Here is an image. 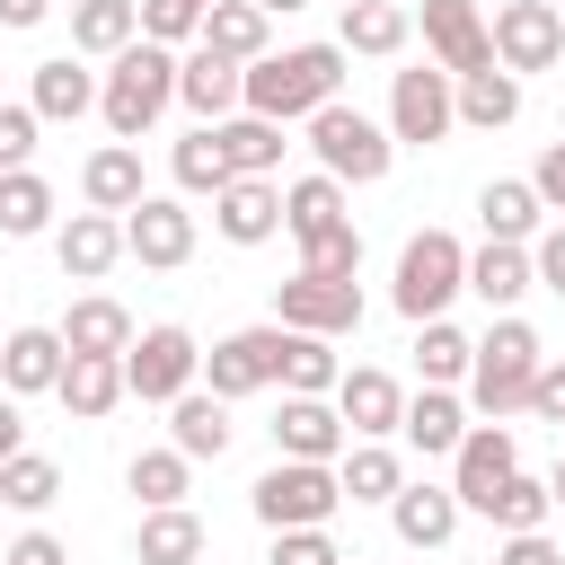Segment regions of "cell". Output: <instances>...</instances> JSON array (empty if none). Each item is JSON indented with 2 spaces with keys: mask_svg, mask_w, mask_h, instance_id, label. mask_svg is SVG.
Masks as SVG:
<instances>
[{
  "mask_svg": "<svg viewBox=\"0 0 565 565\" xmlns=\"http://www.w3.org/2000/svg\"><path fill=\"white\" fill-rule=\"evenodd\" d=\"M194 380H203V344H194V327H177V318L132 327V344H124V397L168 406V397H185Z\"/></svg>",
  "mask_w": 565,
  "mask_h": 565,
  "instance_id": "7",
  "label": "cell"
},
{
  "mask_svg": "<svg viewBox=\"0 0 565 565\" xmlns=\"http://www.w3.org/2000/svg\"><path fill=\"white\" fill-rule=\"evenodd\" d=\"M335 486H344V503H388V494L406 486L397 441H344V450H335Z\"/></svg>",
  "mask_w": 565,
  "mask_h": 565,
  "instance_id": "35",
  "label": "cell"
},
{
  "mask_svg": "<svg viewBox=\"0 0 565 565\" xmlns=\"http://www.w3.org/2000/svg\"><path fill=\"white\" fill-rule=\"evenodd\" d=\"M194 44H212V53H230V62H256V53H274V18H265L256 0H212Z\"/></svg>",
  "mask_w": 565,
  "mask_h": 565,
  "instance_id": "36",
  "label": "cell"
},
{
  "mask_svg": "<svg viewBox=\"0 0 565 565\" xmlns=\"http://www.w3.org/2000/svg\"><path fill=\"white\" fill-rule=\"evenodd\" d=\"M53 230V185L35 168H0V238H44Z\"/></svg>",
  "mask_w": 565,
  "mask_h": 565,
  "instance_id": "42",
  "label": "cell"
},
{
  "mask_svg": "<svg viewBox=\"0 0 565 565\" xmlns=\"http://www.w3.org/2000/svg\"><path fill=\"white\" fill-rule=\"evenodd\" d=\"M344 44H282V53H256L238 71V106L247 115H274V124H309L327 97H344Z\"/></svg>",
  "mask_w": 565,
  "mask_h": 565,
  "instance_id": "1",
  "label": "cell"
},
{
  "mask_svg": "<svg viewBox=\"0 0 565 565\" xmlns=\"http://www.w3.org/2000/svg\"><path fill=\"white\" fill-rule=\"evenodd\" d=\"M62 9H71V53L79 62H115L141 35V9L132 0H62Z\"/></svg>",
  "mask_w": 565,
  "mask_h": 565,
  "instance_id": "34",
  "label": "cell"
},
{
  "mask_svg": "<svg viewBox=\"0 0 565 565\" xmlns=\"http://www.w3.org/2000/svg\"><path fill=\"white\" fill-rule=\"evenodd\" d=\"M132 9H141V35L168 44V53H185L203 35V0H132Z\"/></svg>",
  "mask_w": 565,
  "mask_h": 565,
  "instance_id": "45",
  "label": "cell"
},
{
  "mask_svg": "<svg viewBox=\"0 0 565 565\" xmlns=\"http://www.w3.org/2000/svg\"><path fill=\"white\" fill-rule=\"evenodd\" d=\"M547 503L565 512V450H556V468H547Z\"/></svg>",
  "mask_w": 565,
  "mask_h": 565,
  "instance_id": "56",
  "label": "cell"
},
{
  "mask_svg": "<svg viewBox=\"0 0 565 565\" xmlns=\"http://www.w3.org/2000/svg\"><path fill=\"white\" fill-rule=\"evenodd\" d=\"M194 212H185V194H141L132 212H124V256L132 265H150V274H177V265H194Z\"/></svg>",
  "mask_w": 565,
  "mask_h": 565,
  "instance_id": "11",
  "label": "cell"
},
{
  "mask_svg": "<svg viewBox=\"0 0 565 565\" xmlns=\"http://www.w3.org/2000/svg\"><path fill=\"white\" fill-rule=\"evenodd\" d=\"M0 565H71V547H62V539H53V530H18V539H9V556H0Z\"/></svg>",
  "mask_w": 565,
  "mask_h": 565,
  "instance_id": "53",
  "label": "cell"
},
{
  "mask_svg": "<svg viewBox=\"0 0 565 565\" xmlns=\"http://www.w3.org/2000/svg\"><path fill=\"white\" fill-rule=\"evenodd\" d=\"M530 274H539V291L565 300V221H547V230L530 238Z\"/></svg>",
  "mask_w": 565,
  "mask_h": 565,
  "instance_id": "50",
  "label": "cell"
},
{
  "mask_svg": "<svg viewBox=\"0 0 565 565\" xmlns=\"http://www.w3.org/2000/svg\"><path fill=\"white\" fill-rule=\"evenodd\" d=\"M282 380V327L265 318V327H238V335H221L212 353H203V388L212 397H256V388H274Z\"/></svg>",
  "mask_w": 565,
  "mask_h": 565,
  "instance_id": "12",
  "label": "cell"
},
{
  "mask_svg": "<svg viewBox=\"0 0 565 565\" xmlns=\"http://www.w3.org/2000/svg\"><path fill=\"white\" fill-rule=\"evenodd\" d=\"M388 141L397 150H433V141H450L459 132V97H450V71L441 62H406V71H388Z\"/></svg>",
  "mask_w": 565,
  "mask_h": 565,
  "instance_id": "8",
  "label": "cell"
},
{
  "mask_svg": "<svg viewBox=\"0 0 565 565\" xmlns=\"http://www.w3.org/2000/svg\"><path fill=\"white\" fill-rule=\"evenodd\" d=\"M450 97H459V124H468V132H503V124H521V79H512L503 62L459 71V79H450Z\"/></svg>",
  "mask_w": 565,
  "mask_h": 565,
  "instance_id": "31",
  "label": "cell"
},
{
  "mask_svg": "<svg viewBox=\"0 0 565 565\" xmlns=\"http://www.w3.org/2000/svg\"><path fill=\"white\" fill-rule=\"evenodd\" d=\"M26 106H35L44 124H79V115H97V71H88L79 53H44V62L26 71Z\"/></svg>",
  "mask_w": 565,
  "mask_h": 565,
  "instance_id": "21",
  "label": "cell"
},
{
  "mask_svg": "<svg viewBox=\"0 0 565 565\" xmlns=\"http://www.w3.org/2000/svg\"><path fill=\"white\" fill-rule=\"evenodd\" d=\"M477 221H486V238L530 247V238L547 230V203L530 194V177H486V185H477Z\"/></svg>",
  "mask_w": 565,
  "mask_h": 565,
  "instance_id": "32",
  "label": "cell"
},
{
  "mask_svg": "<svg viewBox=\"0 0 565 565\" xmlns=\"http://www.w3.org/2000/svg\"><path fill=\"white\" fill-rule=\"evenodd\" d=\"M247 512L265 530H327L344 512V486H335V459H274L256 486H247Z\"/></svg>",
  "mask_w": 565,
  "mask_h": 565,
  "instance_id": "6",
  "label": "cell"
},
{
  "mask_svg": "<svg viewBox=\"0 0 565 565\" xmlns=\"http://www.w3.org/2000/svg\"><path fill=\"white\" fill-rule=\"evenodd\" d=\"M53 397H62L71 424H106V415L124 406V353H62Z\"/></svg>",
  "mask_w": 565,
  "mask_h": 565,
  "instance_id": "19",
  "label": "cell"
},
{
  "mask_svg": "<svg viewBox=\"0 0 565 565\" xmlns=\"http://www.w3.org/2000/svg\"><path fill=\"white\" fill-rule=\"evenodd\" d=\"M168 177H177V194H221V185H230V159H221V141H212V124H194V132L168 150Z\"/></svg>",
  "mask_w": 565,
  "mask_h": 565,
  "instance_id": "44",
  "label": "cell"
},
{
  "mask_svg": "<svg viewBox=\"0 0 565 565\" xmlns=\"http://www.w3.org/2000/svg\"><path fill=\"white\" fill-rule=\"evenodd\" d=\"M521 415H539V424H556V433H565V362H539V380H530Z\"/></svg>",
  "mask_w": 565,
  "mask_h": 565,
  "instance_id": "49",
  "label": "cell"
},
{
  "mask_svg": "<svg viewBox=\"0 0 565 565\" xmlns=\"http://www.w3.org/2000/svg\"><path fill=\"white\" fill-rule=\"evenodd\" d=\"M300 274H362V230H353V221H335V230L300 238Z\"/></svg>",
  "mask_w": 565,
  "mask_h": 565,
  "instance_id": "46",
  "label": "cell"
},
{
  "mask_svg": "<svg viewBox=\"0 0 565 565\" xmlns=\"http://www.w3.org/2000/svg\"><path fill=\"white\" fill-rule=\"evenodd\" d=\"M406 35H415V9H406V0H344V26H335L344 53H362V62H397Z\"/></svg>",
  "mask_w": 565,
  "mask_h": 565,
  "instance_id": "28",
  "label": "cell"
},
{
  "mask_svg": "<svg viewBox=\"0 0 565 565\" xmlns=\"http://www.w3.org/2000/svg\"><path fill=\"white\" fill-rule=\"evenodd\" d=\"M0 503H9V512H53V503H62V468H53L44 450H9V459H0Z\"/></svg>",
  "mask_w": 565,
  "mask_h": 565,
  "instance_id": "43",
  "label": "cell"
},
{
  "mask_svg": "<svg viewBox=\"0 0 565 565\" xmlns=\"http://www.w3.org/2000/svg\"><path fill=\"white\" fill-rule=\"evenodd\" d=\"M9 450H26V415H18V397L0 388V459H9Z\"/></svg>",
  "mask_w": 565,
  "mask_h": 565,
  "instance_id": "55",
  "label": "cell"
},
{
  "mask_svg": "<svg viewBox=\"0 0 565 565\" xmlns=\"http://www.w3.org/2000/svg\"><path fill=\"white\" fill-rule=\"evenodd\" d=\"M380 512H388L397 547H415V556H424V547H450V539H459V521H468V512H459V494H450V486H433V477H406Z\"/></svg>",
  "mask_w": 565,
  "mask_h": 565,
  "instance_id": "16",
  "label": "cell"
},
{
  "mask_svg": "<svg viewBox=\"0 0 565 565\" xmlns=\"http://www.w3.org/2000/svg\"><path fill=\"white\" fill-rule=\"evenodd\" d=\"M256 9H265V18H300L309 0H256Z\"/></svg>",
  "mask_w": 565,
  "mask_h": 565,
  "instance_id": "57",
  "label": "cell"
},
{
  "mask_svg": "<svg viewBox=\"0 0 565 565\" xmlns=\"http://www.w3.org/2000/svg\"><path fill=\"white\" fill-rule=\"evenodd\" d=\"M344 380V362H335V335H300V327H282V397H327Z\"/></svg>",
  "mask_w": 565,
  "mask_h": 565,
  "instance_id": "38",
  "label": "cell"
},
{
  "mask_svg": "<svg viewBox=\"0 0 565 565\" xmlns=\"http://www.w3.org/2000/svg\"><path fill=\"white\" fill-rule=\"evenodd\" d=\"M203 9H212V0H203Z\"/></svg>",
  "mask_w": 565,
  "mask_h": 565,
  "instance_id": "58",
  "label": "cell"
},
{
  "mask_svg": "<svg viewBox=\"0 0 565 565\" xmlns=\"http://www.w3.org/2000/svg\"><path fill=\"white\" fill-rule=\"evenodd\" d=\"M512 468H521V433L477 415V424L459 433V450H450V494H459V512H477V503H486Z\"/></svg>",
  "mask_w": 565,
  "mask_h": 565,
  "instance_id": "14",
  "label": "cell"
},
{
  "mask_svg": "<svg viewBox=\"0 0 565 565\" xmlns=\"http://www.w3.org/2000/svg\"><path fill=\"white\" fill-rule=\"evenodd\" d=\"M530 194H539V203H547V212L565 221V132H556V141L539 150V168H530Z\"/></svg>",
  "mask_w": 565,
  "mask_h": 565,
  "instance_id": "51",
  "label": "cell"
},
{
  "mask_svg": "<svg viewBox=\"0 0 565 565\" xmlns=\"http://www.w3.org/2000/svg\"><path fill=\"white\" fill-rule=\"evenodd\" d=\"M212 141H221L230 177H282V150H291V141H282V124H274V115H247V106H238V115H221V124H212Z\"/></svg>",
  "mask_w": 565,
  "mask_h": 565,
  "instance_id": "29",
  "label": "cell"
},
{
  "mask_svg": "<svg viewBox=\"0 0 565 565\" xmlns=\"http://www.w3.org/2000/svg\"><path fill=\"white\" fill-rule=\"evenodd\" d=\"M230 433H238V424H230V397H212L203 380H194L185 397H168V441H177L194 468H203V459H221V450H230Z\"/></svg>",
  "mask_w": 565,
  "mask_h": 565,
  "instance_id": "27",
  "label": "cell"
},
{
  "mask_svg": "<svg viewBox=\"0 0 565 565\" xmlns=\"http://www.w3.org/2000/svg\"><path fill=\"white\" fill-rule=\"evenodd\" d=\"M265 565H344V547H335L327 530H274Z\"/></svg>",
  "mask_w": 565,
  "mask_h": 565,
  "instance_id": "48",
  "label": "cell"
},
{
  "mask_svg": "<svg viewBox=\"0 0 565 565\" xmlns=\"http://www.w3.org/2000/svg\"><path fill=\"white\" fill-rule=\"evenodd\" d=\"M327 397H335V415H344V433H353V441H397V415H406V380H397V371L353 362Z\"/></svg>",
  "mask_w": 565,
  "mask_h": 565,
  "instance_id": "13",
  "label": "cell"
},
{
  "mask_svg": "<svg viewBox=\"0 0 565 565\" xmlns=\"http://www.w3.org/2000/svg\"><path fill=\"white\" fill-rule=\"evenodd\" d=\"M53 18V0H0V26L9 35H26V26H44Z\"/></svg>",
  "mask_w": 565,
  "mask_h": 565,
  "instance_id": "54",
  "label": "cell"
},
{
  "mask_svg": "<svg viewBox=\"0 0 565 565\" xmlns=\"http://www.w3.org/2000/svg\"><path fill=\"white\" fill-rule=\"evenodd\" d=\"M468 291V247L450 238V230H415L406 247H397V274H388V309L406 318V327H424V318H450V300Z\"/></svg>",
  "mask_w": 565,
  "mask_h": 565,
  "instance_id": "5",
  "label": "cell"
},
{
  "mask_svg": "<svg viewBox=\"0 0 565 565\" xmlns=\"http://www.w3.org/2000/svg\"><path fill=\"white\" fill-rule=\"evenodd\" d=\"M468 424H477V415H468V397H459V388H415V397H406V415H397V441H406L415 459H450Z\"/></svg>",
  "mask_w": 565,
  "mask_h": 565,
  "instance_id": "24",
  "label": "cell"
},
{
  "mask_svg": "<svg viewBox=\"0 0 565 565\" xmlns=\"http://www.w3.org/2000/svg\"><path fill=\"white\" fill-rule=\"evenodd\" d=\"M353 433L335 415V397H282L274 406V459H335Z\"/></svg>",
  "mask_w": 565,
  "mask_h": 565,
  "instance_id": "23",
  "label": "cell"
},
{
  "mask_svg": "<svg viewBox=\"0 0 565 565\" xmlns=\"http://www.w3.org/2000/svg\"><path fill=\"white\" fill-rule=\"evenodd\" d=\"M35 141H44V115L26 97H0V168H35Z\"/></svg>",
  "mask_w": 565,
  "mask_h": 565,
  "instance_id": "47",
  "label": "cell"
},
{
  "mask_svg": "<svg viewBox=\"0 0 565 565\" xmlns=\"http://www.w3.org/2000/svg\"><path fill=\"white\" fill-rule=\"evenodd\" d=\"M203 512L194 503H150L132 530V565H203Z\"/></svg>",
  "mask_w": 565,
  "mask_h": 565,
  "instance_id": "26",
  "label": "cell"
},
{
  "mask_svg": "<svg viewBox=\"0 0 565 565\" xmlns=\"http://www.w3.org/2000/svg\"><path fill=\"white\" fill-rule=\"evenodd\" d=\"M300 141H309V159L353 194V185H380L388 168H397V141H388V124L380 115H362V106H344V97H327L309 124H300Z\"/></svg>",
  "mask_w": 565,
  "mask_h": 565,
  "instance_id": "4",
  "label": "cell"
},
{
  "mask_svg": "<svg viewBox=\"0 0 565 565\" xmlns=\"http://www.w3.org/2000/svg\"><path fill=\"white\" fill-rule=\"evenodd\" d=\"M274 327L353 335V327H362V282H353V274H291V282H274Z\"/></svg>",
  "mask_w": 565,
  "mask_h": 565,
  "instance_id": "10",
  "label": "cell"
},
{
  "mask_svg": "<svg viewBox=\"0 0 565 565\" xmlns=\"http://www.w3.org/2000/svg\"><path fill=\"white\" fill-rule=\"evenodd\" d=\"M238 71H247V62H230V53H212V44H185V53H177V106H194V124L238 115Z\"/></svg>",
  "mask_w": 565,
  "mask_h": 565,
  "instance_id": "20",
  "label": "cell"
},
{
  "mask_svg": "<svg viewBox=\"0 0 565 565\" xmlns=\"http://www.w3.org/2000/svg\"><path fill=\"white\" fill-rule=\"evenodd\" d=\"M468 353H477L468 327H450V318H424V327H415V380H424V388H459V380H468Z\"/></svg>",
  "mask_w": 565,
  "mask_h": 565,
  "instance_id": "39",
  "label": "cell"
},
{
  "mask_svg": "<svg viewBox=\"0 0 565 565\" xmlns=\"http://www.w3.org/2000/svg\"><path fill=\"white\" fill-rule=\"evenodd\" d=\"M335 221H353V203H344V185H335L327 168H309V177L282 185V230H291V238H318V230H335Z\"/></svg>",
  "mask_w": 565,
  "mask_h": 565,
  "instance_id": "37",
  "label": "cell"
},
{
  "mask_svg": "<svg viewBox=\"0 0 565 565\" xmlns=\"http://www.w3.org/2000/svg\"><path fill=\"white\" fill-rule=\"evenodd\" d=\"M494 565H565V547H556L547 530H512V539L494 547Z\"/></svg>",
  "mask_w": 565,
  "mask_h": 565,
  "instance_id": "52",
  "label": "cell"
},
{
  "mask_svg": "<svg viewBox=\"0 0 565 565\" xmlns=\"http://www.w3.org/2000/svg\"><path fill=\"white\" fill-rule=\"evenodd\" d=\"M141 194H150L141 141H97V150L79 159V203H88V212H132Z\"/></svg>",
  "mask_w": 565,
  "mask_h": 565,
  "instance_id": "22",
  "label": "cell"
},
{
  "mask_svg": "<svg viewBox=\"0 0 565 565\" xmlns=\"http://www.w3.org/2000/svg\"><path fill=\"white\" fill-rule=\"evenodd\" d=\"M53 265H62V282H106L124 265V212H71L53 230Z\"/></svg>",
  "mask_w": 565,
  "mask_h": 565,
  "instance_id": "18",
  "label": "cell"
},
{
  "mask_svg": "<svg viewBox=\"0 0 565 565\" xmlns=\"http://www.w3.org/2000/svg\"><path fill=\"white\" fill-rule=\"evenodd\" d=\"M62 380V327H9L0 335V388L9 397H53Z\"/></svg>",
  "mask_w": 565,
  "mask_h": 565,
  "instance_id": "25",
  "label": "cell"
},
{
  "mask_svg": "<svg viewBox=\"0 0 565 565\" xmlns=\"http://www.w3.org/2000/svg\"><path fill=\"white\" fill-rule=\"evenodd\" d=\"M486 35H494V62H503L512 79L565 62V9H556V0H494Z\"/></svg>",
  "mask_w": 565,
  "mask_h": 565,
  "instance_id": "9",
  "label": "cell"
},
{
  "mask_svg": "<svg viewBox=\"0 0 565 565\" xmlns=\"http://www.w3.org/2000/svg\"><path fill=\"white\" fill-rule=\"evenodd\" d=\"M124 486L141 494V512H150V503H185V494H194V459H185L177 441L132 450V459H124Z\"/></svg>",
  "mask_w": 565,
  "mask_h": 565,
  "instance_id": "40",
  "label": "cell"
},
{
  "mask_svg": "<svg viewBox=\"0 0 565 565\" xmlns=\"http://www.w3.org/2000/svg\"><path fill=\"white\" fill-rule=\"evenodd\" d=\"M168 106H177V53L150 44V35H132V44L97 71V115H106L115 141H141Z\"/></svg>",
  "mask_w": 565,
  "mask_h": 565,
  "instance_id": "3",
  "label": "cell"
},
{
  "mask_svg": "<svg viewBox=\"0 0 565 565\" xmlns=\"http://www.w3.org/2000/svg\"><path fill=\"white\" fill-rule=\"evenodd\" d=\"M132 344V309L115 291H79L62 309V353H124Z\"/></svg>",
  "mask_w": 565,
  "mask_h": 565,
  "instance_id": "33",
  "label": "cell"
},
{
  "mask_svg": "<svg viewBox=\"0 0 565 565\" xmlns=\"http://www.w3.org/2000/svg\"><path fill=\"white\" fill-rule=\"evenodd\" d=\"M539 362H547V344H539V327H530L521 309H494V327L477 335V353H468V380H459V397H468V415H486V424H503V415H521V397H530V380H539Z\"/></svg>",
  "mask_w": 565,
  "mask_h": 565,
  "instance_id": "2",
  "label": "cell"
},
{
  "mask_svg": "<svg viewBox=\"0 0 565 565\" xmlns=\"http://www.w3.org/2000/svg\"><path fill=\"white\" fill-rule=\"evenodd\" d=\"M547 512H556V503H547V477H530V468H512V477L477 503V521H494L503 539H512V530H547Z\"/></svg>",
  "mask_w": 565,
  "mask_h": 565,
  "instance_id": "41",
  "label": "cell"
},
{
  "mask_svg": "<svg viewBox=\"0 0 565 565\" xmlns=\"http://www.w3.org/2000/svg\"><path fill=\"white\" fill-rule=\"evenodd\" d=\"M521 291H539L530 247H512V238L468 247V300H486V309H521Z\"/></svg>",
  "mask_w": 565,
  "mask_h": 565,
  "instance_id": "30",
  "label": "cell"
},
{
  "mask_svg": "<svg viewBox=\"0 0 565 565\" xmlns=\"http://www.w3.org/2000/svg\"><path fill=\"white\" fill-rule=\"evenodd\" d=\"M415 26H424V53H433L450 79L494 62V35H486V9H477V0H424Z\"/></svg>",
  "mask_w": 565,
  "mask_h": 565,
  "instance_id": "15",
  "label": "cell"
},
{
  "mask_svg": "<svg viewBox=\"0 0 565 565\" xmlns=\"http://www.w3.org/2000/svg\"><path fill=\"white\" fill-rule=\"evenodd\" d=\"M212 230H221L230 247L282 238V177H230V185L212 194Z\"/></svg>",
  "mask_w": 565,
  "mask_h": 565,
  "instance_id": "17",
  "label": "cell"
}]
</instances>
